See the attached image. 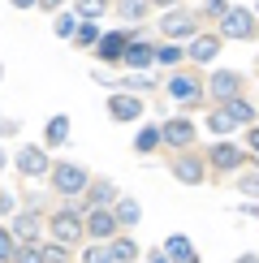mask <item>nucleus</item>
I'll use <instances>...</instances> for the list:
<instances>
[{"mask_svg": "<svg viewBox=\"0 0 259 263\" xmlns=\"http://www.w3.org/2000/svg\"><path fill=\"white\" fill-rule=\"evenodd\" d=\"M0 129H5V125H0Z\"/></svg>", "mask_w": 259, "mask_h": 263, "instance_id": "41", "label": "nucleus"}, {"mask_svg": "<svg viewBox=\"0 0 259 263\" xmlns=\"http://www.w3.org/2000/svg\"><path fill=\"white\" fill-rule=\"evenodd\" d=\"M121 57H125V65H134V69H143V65H147L151 57H156V48H151V43H138V39H130Z\"/></svg>", "mask_w": 259, "mask_h": 263, "instance_id": "12", "label": "nucleus"}, {"mask_svg": "<svg viewBox=\"0 0 259 263\" xmlns=\"http://www.w3.org/2000/svg\"><path fill=\"white\" fill-rule=\"evenodd\" d=\"M225 9H229V5H225V0H208V13H212V17H220Z\"/></svg>", "mask_w": 259, "mask_h": 263, "instance_id": "33", "label": "nucleus"}, {"mask_svg": "<svg viewBox=\"0 0 259 263\" xmlns=\"http://www.w3.org/2000/svg\"><path fill=\"white\" fill-rule=\"evenodd\" d=\"M246 147H251V151H255V156H259V125L251 129V138H246Z\"/></svg>", "mask_w": 259, "mask_h": 263, "instance_id": "34", "label": "nucleus"}, {"mask_svg": "<svg viewBox=\"0 0 259 263\" xmlns=\"http://www.w3.org/2000/svg\"><path fill=\"white\" fill-rule=\"evenodd\" d=\"M151 263H173V259H169V255H156V259H151Z\"/></svg>", "mask_w": 259, "mask_h": 263, "instance_id": "36", "label": "nucleus"}, {"mask_svg": "<svg viewBox=\"0 0 259 263\" xmlns=\"http://www.w3.org/2000/svg\"><path fill=\"white\" fill-rule=\"evenodd\" d=\"M160 142H173V147H190V142H194V125L177 117V121H169L164 129H160Z\"/></svg>", "mask_w": 259, "mask_h": 263, "instance_id": "8", "label": "nucleus"}, {"mask_svg": "<svg viewBox=\"0 0 259 263\" xmlns=\"http://www.w3.org/2000/svg\"><path fill=\"white\" fill-rule=\"evenodd\" d=\"M138 112H143V104H138L134 95H113V100H108V117H113V121H138Z\"/></svg>", "mask_w": 259, "mask_h": 263, "instance_id": "7", "label": "nucleus"}, {"mask_svg": "<svg viewBox=\"0 0 259 263\" xmlns=\"http://www.w3.org/2000/svg\"><path fill=\"white\" fill-rule=\"evenodd\" d=\"M52 185H57L61 194H82L86 190V173L78 168V164H52Z\"/></svg>", "mask_w": 259, "mask_h": 263, "instance_id": "3", "label": "nucleus"}, {"mask_svg": "<svg viewBox=\"0 0 259 263\" xmlns=\"http://www.w3.org/2000/svg\"><path fill=\"white\" fill-rule=\"evenodd\" d=\"M160 30H164V35H194V17L190 13H164Z\"/></svg>", "mask_w": 259, "mask_h": 263, "instance_id": "13", "label": "nucleus"}, {"mask_svg": "<svg viewBox=\"0 0 259 263\" xmlns=\"http://www.w3.org/2000/svg\"><path fill=\"white\" fill-rule=\"evenodd\" d=\"M160 147V129L156 125H143V129H138V138H134V151H143V156H147V151H156Z\"/></svg>", "mask_w": 259, "mask_h": 263, "instance_id": "20", "label": "nucleus"}, {"mask_svg": "<svg viewBox=\"0 0 259 263\" xmlns=\"http://www.w3.org/2000/svg\"><path fill=\"white\" fill-rule=\"evenodd\" d=\"M242 160H246V151L233 147L229 138H220V142L212 147V164H216V168H242Z\"/></svg>", "mask_w": 259, "mask_h": 263, "instance_id": "6", "label": "nucleus"}, {"mask_svg": "<svg viewBox=\"0 0 259 263\" xmlns=\"http://www.w3.org/2000/svg\"><path fill=\"white\" fill-rule=\"evenodd\" d=\"M108 250H113V263H134V255H138V246L130 242V237H121V242H113Z\"/></svg>", "mask_w": 259, "mask_h": 263, "instance_id": "21", "label": "nucleus"}, {"mask_svg": "<svg viewBox=\"0 0 259 263\" xmlns=\"http://www.w3.org/2000/svg\"><path fill=\"white\" fill-rule=\"evenodd\" d=\"M13 5H17V9H30V5H35V0H13Z\"/></svg>", "mask_w": 259, "mask_h": 263, "instance_id": "35", "label": "nucleus"}, {"mask_svg": "<svg viewBox=\"0 0 259 263\" xmlns=\"http://www.w3.org/2000/svg\"><path fill=\"white\" fill-rule=\"evenodd\" d=\"M220 112L229 117L233 125H251V121H255V112H251V104H242V100H237V95H233V100H225V108H220Z\"/></svg>", "mask_w": 259, "mask_h": 263, "instance_id": "14", "label": "nucleus"}, {"mask_svg": "<svg viewBox=\"0 0 259 263\" xmlns=\"http://www.w3.org/2000/svg\"><path fill=\"white\" fill-rule=\"evenodd\" d=\"M156 5H173V0H156Z\"/></svg>", "mask_w": 259, "mask_h": 263, "instance_id": "39", "label": "nucleus"}, {"mask_svg": "<svg viewBox=\"0 0 259 263\" xmlns=\"http://www.w3.org/2000/svg\"><path fill=\"white\" fill-rule=\"evenodd\" d=\"M13 259H17V263H48V259H43V246H35V242H26Z\"/></svg>", "mask_w": 259, "mask_h": 263, "instance_id": "24", "label": "nucleus"}, {"mask_svg": "<svg viewBox=\"0 0 259 263\" xmlns=\"http://www.w3.org/2000/svg\"><path fill=\"white\" fill-rule=\"evenodd\" d=\"M43 5H48V9H52V5H61V0H43Z\"/></svg>", "mask_w": 259, "mask_h": 263, "instance_id": "38", "label": "nucleus"}, {"mask_svg": "<svg viewBox=\"0 0 259 263\" xmlns=\"http://www.w3.org/2000/svg\"><path fill=\"white\" fill-rule=\"evenodd\" d=\"M113 216H117V224H138L143 220V216H138V199H121Z\"/></svg>", "mask_w": 259, "mask_h": 263, "instance_id": "19", "label": "nucleus"}, {"mask_svg": "<svg viewBox=\"0 0 259 263\" xmlns=\"http://www.w3.org/2000/svg\"><path fill=\"white\" fill-rule=\"evenodd\" d=\"M173 173H177V181H186V185H199L203 181V164L194 156H177V160H173Z\"/></svg>", "mask_w": 259, "mask_h": 263, "instance_id": "9", "label": "nucleus"}, {"mask_svg": "<svg viewBox=\"0 0 259 263\" xmlns=\"http://www.w3.org/2000/svg\"><path fill=\"white\" fill-rule=\"evenodd\" d=\"M0 73H5V69H0Z\"/></svg>", "mask_w": 259, "mask_h": 263, "instance_id": "42", "label": "nucleus"}, {"mask_svg": "<svg viewBox=\"0 0 259 263\" xmlns=\"http://www.w3.org/2000/svg\"><path fill=\"white\" fill-rule=\"evenodd\" d=\"M147 9H151V0H121V13H125L130 22H138Z\"/></svg>", "mask_w": 259, "mask_h": 263, "instance_id": "26", "label": "nucleus"}, {"mask_svg": "<svg viewBox=\"0 0 259 263\" xmlns=\"http://www.w3.org/2000/svg\"><path fill=\"white\" fill-rule=\"evenodd\" d=\"M17 168L26 173V177H48V168H52V160H48V151L43 147H17Z\"/></svg>", "mask_w": 259, "mask_h": 263, "instance_id": "4", "label": "nucleus"}, {"mask_svg": "<svg viewBox=\"0 0 259 263\" xmlns=\"http://www.w3.org/2000/svg\"><path fill=\"white\" fill-rule=\"evenodd\" d=\"M95 43H100V57H104V61H121V52H125L130 35H121V30H113V35H104V39H95Z\"/></svg>", "mask_w": 259, "mask_h": 263, "instance_id": "11", "label": "nucleus"}, {"mask_svg": "<svg viewBox=\"0 0 259 263\" xmlns=\"http://www.w3.org/2000/svg\"><path fill=\"white\" fill-rule=\"evenodd\" d=\"M86 233H91V237H113L117 233V216L113 212H108V207H95V212H86Z\"/></svg>", "mask_w": 259, "mask_h": 263, "instance_id": "5", "label": "nucleus"}, {"mask_svg": "<svg viewBox=\"0 0 259 263\" xmlns=\"http://www.w3.org/2000/svg\"><path fill=\"white\" fill-rule=\"evenodd\" d=\"M169 91H173V100H199V82H194V78H173V86H169Z\"/></svg>", "mask_w": 259, "mask_h": 263, "instance_id": "18", "label": "nucleus"}, {"mask_svg": "<svg viewBox=\"0 0 259 263\" xmlns=\"http://www.w3.org/2000/svg\"><path fill=\"white\" fill-rule=\"evenodd\" d=\"M82 263H113V250H108V246H91Z\"/></svg>", "mask_w": 259, "mask_h": 263, "instance_id": "28", "label": "nucleus"}, {"mask_svg": "<svg viewBox=\"0 0 259 263\" xmlns=\"http://www.w3.org/2000/svg\"><path fill=\"white\" fill-rule=\"evenodd\" d=\"M113 199H117V190H113L108 181H95V185H91V203H95V207H104V203H113Z\"/></svg>", "mask_w": 259, "mask_h": 263, "instance_id": "23", "label": "nucleus"}, {"mask_svg": "<svg viewBox=\"0 0 259 263\" xmlns=\"http://www.w3.org/2000/svg\"><path fill=\"white\" fill-rule=\"evenodd\" d=\"M78 13L91 22V17H100V13H108V0H78Z\"/></svg>", "mask_w": 259, "mask_h": 263, "instance_id": "25", "label": "nucleus"}, {"mask_svg": "<svg viewBox=\"0 0 259 263\" xmlns=\"http://www.w3.org/2000/svg\"><path fill=\"white\" fill-rule=\"evenodd\" d=\"M156 57H160V61H164V65H173V61H181V48H160V52H156Z\"/></svg>", "mask_w": 259, "mask_h": 263, "instance_id": "32", "label": "nucleus"}, {"mask_svg": "<svg viewBox=\"0 0 259 263\" xmlns=\"http://www.w3.org/2000/svg\"><path fill=\"white\" fill-rule=\"evenodd\" d=\"M164 250H169V259H177V263H186V259L194 255V246H190V237H181V233H173Z\"/></svg>", "mask_w": 259, "mask_h": 263, "instance_id": "17", "label": "nucleus"}, {"mask_svg": "<svg viewBox=\"0 0 259 263\" xmlns=\"http://www.w3.org/2000/svg\"><path fill=\"white\" fill-rule=\"evenodd\" d=\"M237 185H242V190H246V194H259V173H246V177H242V181H237Z\"/></svg>", "mask_w": 259, "mask_h": 263, "instance_id": "31", "label": "nucleus"}, {"mask_svg": "<svg viewBox=\"0 0 259 263\" xmlns=\"http://www.w3.org/2000/svg\"><path fill=\"white\" fill-rule=\"evenodd\" d=\"M13 255H17V237L9 229H0V259H13Z\"/></svg>", "mask_w": 259, "mask_h": 263, "instance_id": "27", "label": "nucleus"}, {"mask_svg": "<svg viewBox=\"0 0 259 263\" xmlns=\"http://www.w3.org/2000/svg\"><path fill=\"white\" fill-rule=\"evenodd\" d=\"M52 237H57L61 246L78 242V237H82V212H73V207H65V212H52Z\"/></svg>", "mask_w": 259, "mask_h": 263, "instance_id": "2", "label": "nucleus"}, {"mask_svg": "<svg viewBox=\"0 0 259 263\" xmlns=\"http://www.w3.org/2000/svg\"><path fill=\"white\" fill-rule=\"evenodd\" d=\"M237 86H242V82H237V73H233V69L212 73V95H216V100H233V95H237Z\"/></svg>", "mask_w": 259, "mask_h": 263, "instance_id": "10", "label": "nucleus"}, {"mask_svg": "<svg viewBox=\"0 0 259 263\" xmlns=\"http://www.w3.org/2000/svg\"><path fill=\"white\" fill-rule=\"evenodd\" d=\"M237 263H259V259H255V255H242V259H237Z\"/></svg>", "mask_w": 259, "mask_h": 263, "instance_id": "37", "label": "nucleus"}, {"mask_svg": "<svg viewBox=\"0 0 259 263\" xmlns=\"http://www.w3.org/2000/svg\"><path fill=\"white\" fill-rule=\"evenodd\" d=\"M216 52H220V39H216V35H199V39L190 43V57L194 61H212Z\"/></svg>", "mask_w": 259, "mask_h": 263, "instance_id": "15", "label": "nucleus"}, {"mask_svg": "<svg viewBox=\"0 0 259 263\" xmlns=\"http://www.w3.org/2000/svg\"><path fill=\"white\" fill-rule=\"evenodd\" d=\"M186 263H199V259H194V255H190V259H186Z\"/></svg>", "mask_w": 259, "mask_h": 263, "instance_id": "40", "label": "nucleus"}, {"mask_svg": "<svg viewBox=\"0 0 259 263\" xmlns=\"http://www.w3.org/2000/svg\"><path fill=\"white\" fill-rule=\"evenodd\" d=\"M43 138H48V147H61V142L69 138V117H52L48 129H43Z\"/></svg>", "mask_w": 259, "mask_h": 263, "instance_id": "16", "label": "nucleus"}, {"mask_svg": "<svg viewBox=\"0 0 259 263\" xmlns=\"http://www.w3.org/2000/svg\"><path fill=\"white\" fill-rule=\"evenodd\" d=\"M95 39H100V30H95V22H82V26H78V43L86 48V43H95Z\"/></svg>", "mask_w": 259, "mask_h": 263, "instance_id": "29", "label": "nucleus"}, {"mask_svg": "<svg viewBox=\"0 0 259 263\" xmlns=\"http://www.w3.org/2000/svg\"><path fill=\"white\" fill-rule=\"evenodd\" d=\"M212 129H216V134H229V129H233V121H229L225 112H212Z\"/></svg>", "mask_w": 259, "mask_h": 263, "instance_id": "30", "label": "nucleus"}, {"mask_svg": "<svg viewBox=\"0 0 259 263\" xmlns=\"http://www.w3.org/2000/svg\"><path fill=\"white\" fill-rule=\"evenodd\" d=\"M35 233H39V220H35V216H17V237H22V242H35Z\"/></svg>", "mask_w": 259, "mask_h": 263, "instance_id": "22", "label": "nucleus"}, {"mask_svg": "<svg viewBox=\"0 0 259 263\" xmlns=\"http://www.w3.org/2000/svg\"><path fill=\"white\" fill-rule=\"evenodd\" d=\"M220 26H225V35H229V39H251V35H259L255 13H251V9H233V5L220 13Z\"/></svg>", "mask_w": 259, "mask_h": 263, "instance_id": "1", "label": "nucleus"}]
</instances>
